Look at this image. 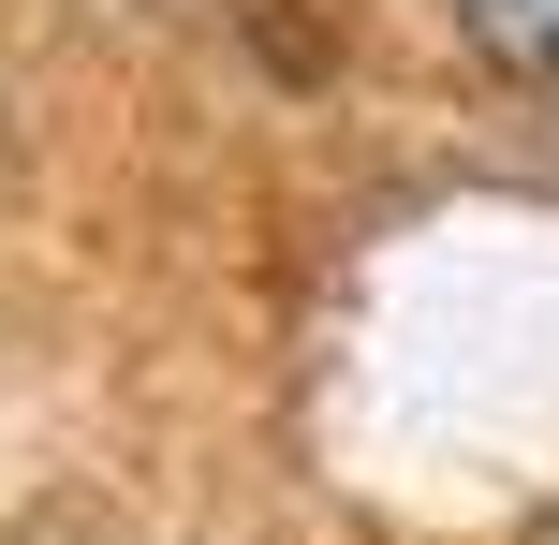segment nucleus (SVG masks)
Here are the masks:
<instances>
[{
  "label": "nucleus",
  "instance_id": "1",
  "mask_svg": "<svg viewBox=\"0 0 559 545\" xmlns=\"http://www.w3.org/2000/svg\"><path fill=\"white\" fill-rule=\"evenodd\" d=\"M456 45L501 59V74H559V0H442Z\"/></svg>",
  "mask_w": 559,
  "mask_h": 545
}]
</instances>
